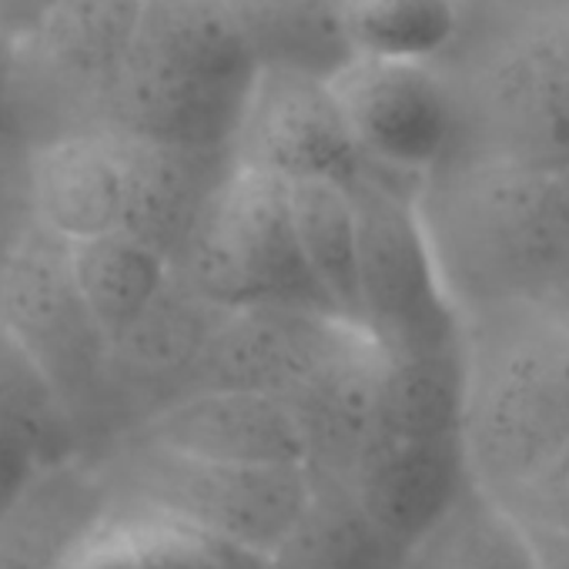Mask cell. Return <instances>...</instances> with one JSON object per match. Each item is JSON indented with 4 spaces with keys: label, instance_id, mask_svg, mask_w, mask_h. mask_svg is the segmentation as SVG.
Wrapping results in <instances>:
<instances>
[{
    "label": "cell",
    "instance_id": "obj_1",
    "mask_svg": "<svg viewBox=\"0 0 569 569\" xmlns=\"http://www.w3.org/2000/svg\"><path fill=\"white\" fill-rule=\"evenodd\" d=\"M416 211L459 319L542 306L569 284V168L452 151L416 184Z\"/></svg>",
    "mask_w": 569,
    "mask_h": 569
},
{
    "label": "cell",
    "instance_id": "obj_2",
    "mask_svg": "<svg viewBox=\"0 0 569 569\" xmlns=\"http://www.w3.org/2000/svg\"><path fill=\"white\" fill-rule=\"evenodd\" d=\"M228 174V151L88 131L38 148V221L68 244L121 234L181 264Z\"/></svg>",
    "mask_w": 569,
    "mask_h": 569
},
{
    "label": "cell",
    "instance_id": "obj_3",
    "mask_svg": "<svg viewBox=\"0 0 569 569\" xmlns=\"http://www.w3.org/2000/svg\"><path fill=\"white\" fill-rule=\"evenodd\" d=\"M436 71L456 104V151L546 174L569 168V14L466 8Z\"/></svg>",
    "mask_w": 569,
    "mask_h": 569
},
{
    "label": "cell",
    "instance_id": "obj_4",
    "mask_svg": "<svg viewBox=\"0 0 569 569\" xmlns=\"http://www.w3.org/2000/svg\"><path fill=\"white\" fill-rule=\"evenodd\" d=\"M462 452L472 482L506 496L569 442V336L539 306L462 319Z\"/></svg>",
    "mask_w": 569,
    "mask_h": 569
},
{
    "label": "cell",
    "instance_id": "obj_5",
    "mask_svg": "<svg viewBox=\"0 0 569 569\" xmlns=\"http://www.w3.org/2000/svg\"><path fill=\"white\" fill-rule=\"evenodd\" d=\"M254 71L221 0H141L104 131L228 151Z\"/></svg>",
    "mask_w": 569,
    "mask_h": 569
},
{
    "label": "cell",
    "instance_id": "obj_6",
    "mask_svg": "<svg viewBox=\"0 0 569 569\" xmlns=\"http://www.w3.org/2000/svg\"><path fill=\"white\" fill-rule=\"evenodd\" d=\"M111 506L184 522L211 539L268 559L309 496L306 469H261L198 459L121 436L88 456Z\"/></svg>",
    "mask_w": 569,
    "mask_h": 569
},
{
    "label": "cell",
    "instance_id": "obj_7",
    "mask_svg": "<svg viewBox=\"0 0 569 569\" xmlns=\"http://www.w3.org/2000/svg\"><path fill=\"white\" fill-rule=\"evenodd\" d=\"M0 322L54 389L81 456L111 446V342L78 289L68 241L38 228L0 268Z\"/></svg>",
    "mask_w": 569,
    "mask_h": 569
},
{
    "label": "cell",
    "instance_id": "obj_8",
    "mask_svg": "<svg viewBox=\"0 0 569 569\" xmlns=\"http://www.w3.org/2000/svg\"><path fill=\"white\" fill-rule=\"evenodd\" d=\"M138 11L141 0H58L11 48L0 124L34 148L104 131Z\"/></svg>",
    "mask_w": 569,
    "mask_h": 569
},
{
    "label": "cell",
    "instance_id": "obj_9",
    "mask_svg": "<svg viewBox=\"0 0 569 569\" xmlns=\"http://www.w3.org/2000/svg\"><path fill=\"white\" fill-rule=\"evenodd\" d=\"M416 184L376 168L349 184L359 221L356 326L386 359L442 352L462 342V319L416 211Z\"/></svg>",
    "mask_w": 569,
    "mask_h": 569
},
{
    "label": "cell",
    "instance_id": "obj_10",
    "mask_svg": "<svg viewBox=\"0 0 569 569\" xmlns=\"http://www.w3.org/2000/svg\"><path fill=\"white\" fill-rule=\"evenodd\" d=\"M178 268L221 312L312 309L332 316L299 251L289 184L254 171L231 168Z\"/></svg>",
    "mask_w": 569,
    "mask_h": 569
},
{
    "label": "cell",
    "instance_id": "obj_11",
    "mask_svg": "<svg viewBox=\"0 0 569 569\" xmlns=\"http://www.w3.org/2000/svg\"><path fill=\"white\" fill-rule=\"evenodd\" d=\"M329 91L376 171L422 181L459 144L456 104L436 64L352 58L329 78Z\"/></svg>",
    "mask_w": 569,
    "mask_h": 569
},
{
    "label": "cell",
    "instance_id": "obj_12",
    "mask_svg": "<svg viewBox=\"0 0 569 569\" xmlns=\"http://www.w3.org/2000/svg\"><path fill=\"white\" fill-rule=\"evenodd\" d=\"M228 154L234 168L281 184L336 181L349 188L372 171L342 121L329 81L281 68L254 71Z\"/></svg>",
    "mask_w": 569,
    "mask_h": 569
},
{
    "label": "cell",
    "instance_id": "obj_13",
    "mask_svg": "<svg viewBox=\"0 0 569 569\" xmlns=\"http://www.w3.org/2000/svg\"><path fill=\"white\" fill-rule=\"evenodd\" d=\"M366 339L359 326L312 309L228 312L198 362L191 392L234 389L296 409Z\"/></svg>",
    "mask_w": 569,
    "mask_h": 569
},
{
    "label": "cell",
    "instance_id": "obj_14",
    "mask_svg": "<svg viewBox=\"0 0 569 569\" xmlns=\"http://www.w3.org/2000/svg\"><path fill=\"white\" fill-rule=\"evenodd\" d=\"M228 312L178 268L154 302L111 342V406L121 439L194 386L198 362Z\"/></svg>",
    "mask_w": 569,
    "mask_h": 569
},
{
    "label": "cell",
    "instance_id": "obj_15",
    "mask_svg": "<svg viewBox=\"0 0 569 569\" xmlns=\"http://www.w3.org/2000/svg\"><path fill=\"white\" fill-rule=\"evenodd\" d=\"M124 436H138L161 449L214 462L306 469V436L299 419L289 406L254 392H188Z\"/></svg>",
    "mask_w": 569,
    "mask_h": 569
},
{
    "label": "cell",
    "instance_id": "obj_16",
    "mask_svg": "<svg viewBox=\"0 0 569 569\" xmlns=\"http://www.w3.org/2000/svg\"><path fill=\"white\" fill-rule=\"evenodd\" d=\"M469 466L459 436L446 439H369L349 489L372 522L409 549L462 492Z\"/></svg>",
    "mask_w": 569,
    "mask_h": 569
},
{
    "label": "cell",
    "instance_id": "obj_17",
    "mask_svg": "<svg viewBox=\"0 0 569 569\" xmlns=\"http://www.w3.org/2000/svg\"><path fill=\"white\" fill-rule=\"evenodd\" d=\"M108 509V492L84 456L44 469L0 509V569H64Z\"/></svg>",
    "mask_w": 569,
    "mask_h": 569
},
{
    "label": "cell",
    "instance_id": "obj_18",
    "mask_svg": "<svg viewBox=\"0 0 569 569\" xmlns=\"http://www.w3.org/2000/svg\"><path fill=\"white\" fill-rule=\"evenodd\" d=\"M81 456L71 419L54 389L0 322V509L44 469Z\"/></svg>",
    "mask_w": 569,
    "mask_h": 569
},
{
    "label": "cell",
    "instance_id": "obj_19",
    "mask_svg": "<svg viewBox=\"0 0 569 569\" xmlns=\"http://www.w3.org/2000/svg\"><path fill=\"white\" fill-rule=\"evenodd\" d=\"M402 559L406 549L372 522L346 479L309 472L306 506L264 562L268 569H402Z\"/></svg>",
    "mask_w": 569,
    "mask_h": 569
},
{
    "label": "cell",
    "instance_id": "obj_20",
    "mask_svg": "<svg viewBox=\"0 0 569 569\" xmlns=\"http://www.w3.org/2000/svg\"><path fill=\"white\" fill-rule=\"evenodd\" d=\"M64 569H268V562L184 522L108 502Z\"/></svg>",
    "mask_w": 569,
    "mask_h": 569
},
{
    "label": "cell",
    "instance_id": "obj_21",
    "mask_svg": "<svg viewBox=\"0 0 569 569\" xmlns=\"http://www.w3.org/2000/svg\"><path fill=\"white\" fill-rule=\"evenodd\" d=\"M254 68H281L329 81L352 61L342 0H221Z\"/></svg>",
    "mask_w": 569,
    "mask_h": 569
},
{
    "label": "cell",
    "instance_id": "obj_22",
    "mask_svg": "<svg viewBox=\"0 0 569 569\" xmlns=\"http://www.w3.org/2000/svg\"><path fill=\"white\" fill-rule=\"evenodd\" d=\"M402 569H536V559L522 519L469 479L406 549Z\"/></svg>",
    "mask_w": 569,
    "mask_h": 569
},
{
    "label": "cell",
    "instance_id": "obj_23",
    "mask_svg": "<svg viewBox=\"0 0 569 569\" xmlns=\"http://www.w3.org/2000/svg\"><path fill=\"white\" fill-rule=\"evenodd\" d=\"M462 342L456 349L386 359L369 439H446L462 426ZM369 446V442H366Z\"/></svg>",
    "mask_w": 569,
    "mask_h": 569
},
{
    "label": "cell",
    "instance_id": "obj_24",
    "mask_svg": "<svg viewBox=\"0 0 569 569\" xmlns=\"http://www.w3.org/2000/svg\"><path fill=\"white\" fill-rule=\"evenodd\" d=\"M292 224L299 251L329 312L356 326V268H359V221L346 184L299 181L289 184Z\"/></svg>",
    "mask_w": 569,
    "mask_h": 569
},
{
    "label": "cell",
    "instance_id": "obj_25",
    "mask_svg": "<svg viewBox=\"0 0 569 569\" xmlns=\"http://www.w3.org/2000/svg\"><path fill=\"white\" fill-rule=\"evenodd\" d=\"M68 248L78 289L108 342H114L154 302L178 271V264L161 251L121 234L78 241Z\"/></svg>",
    "mask_w": 569,
    "mask_h": 569
},
{
    "label": "cell",
    "instance_id": "obj_26",
    "mask_svg": "<svg viewBox=\"0 0 569 569\" xmlns=\"http://www.w3.org/2000/svg\"><path fill=\"white\" fill-rule=\"evenodd\" d=\"M462 0H342L352 58L436 64L459 38Z\"/></svg>",
    "mask_w": 569,
    "mask_h": 569
},
{
    "label": "cell",
    "instance_id": "obj_27",
    "mask_svg": "<svg viewBox=\"0 0 569 569\" xmlns=\"http://www.w3.org/2000/svg\"><path fill=\"white\" fill-rule=\"evenodd\" d=\"M34 171L38 148L0 124V268L41 228Z\"/></svg>",
    "mask_w": 569,
    "mask_h": 569
},
{
    "label": "cell",
    "instance_id": "obj_28",
    "mask_svg": "<svg viewBox=\"0 0 569 569\" xmlns=\"http://www.w3.org/2000/svg\"><path fill=\"white\" fill-rule=\"evenodd\" d=\"M502 502L526 522L556 532H569V442L522 486L502 496Z\"/></svg>",
    "mask_w": 569,
    "mask_h": 569
},
{
    "label": "cell",
    "instance_id": "obj_29",
    "mask_svg": "<svg viewBox=\"0 0 569 569\" xmlns=\"http://www.w3.org/2000/svg\"><path fill=\"white\" fill-rule=\"evenodd\" d=\"M58 8V0H0V34L8 41L24 38L38 21Z\"/></svg>",
    "mask_w": 569,
    "mask_h": 569
},
{
    "label": "cell",
    "instance_id": "obj_30",
    "mask_svg": "<svg viewBox=\"0 0 569 569\" xmlns=\"http://www.w3.org/2000/svg\"><path fill=\"white\" fill-rule=\"evenodd\" d=\"M526 532L532 542L536 569H569V532H556L542 526H526Z\"/></svg>",
    "mask_w": 569,
    "mask_h": 569
},
{
    "label": "cell",
    "instance_id": "obj_31",
    "mask_svg": "<svg viewBox=\"0 0 569 569\" xmlns=\"http://www.w3.org/2000/svg\"><path fill=\"white\" fill-rule=\"evenodd\" d=\"M466 8L479 11H546V14H569V0H462Z\"/></svg>",
    "mask_w": 569,
    "mask_h": 569
},
{
    "label": "cell",
    "instance_id": "obj_32",
    "mask_svg": "<svg viewBox=\"0 0 569 569\" xmlns=\"http://www.w3.org/2000/svg\"><path fill=\"white\" fill-rule=\"evenodd\" d=\"M539 309H546L552 316V322L569 336V284H562V289L556 296H549Z\"/></svg>",
    "mask_w": 569,
    "mask_h": 569
},
{
    "label": "cell",
    "instance_id": "obj_33",
    "mask_svg": "<svg viewBox=\"0 0 569 569\" xmlns=\"http://www.w3.org/2000/svg\"><path fill=\"white\" fill-rule=\"evenodd\" d=\"M11 48L14 41H8L0 34V101H4V88H8V68H11Z\"/></svg>",
    "mask_w": 569,
    "mask_h": 569
}]
</instances>
